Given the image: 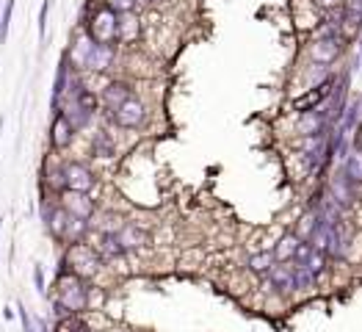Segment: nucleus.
I'll list each match as a JSON object with an SVG mask.
<instances>
[{
  "label": "nucleus",
  "instance_id": "obj_10",
  "mask_svg": "<svg viewBox=\"0 0 362 332\" xmlns=\"http://www.w3.org/2000/svg\"><path fill=\"white\" fill-rule=\"evenodd\" d=\"M75 133H78V130L69 125L67 114H64V111H55V116H53V122H50V147H53V150H67V147L72 144Z\"/></svg>",
  "mask_w": 362,
  "mask_h": 332
},
{
  "label": "nucleus",
  "instance_id": "obj_27",
  "mask_svg": "<svg viewBox=\"0 0 362 332\" xmlns=\"http://www.w3.org/2000/svg\"><path fill=\"white\" fill-rule=\"evenodd\" d=\"M64 114H67V119H69V125L75 128V130H80V128H86L89 125V119H92V114H86L83 108H78L75 103H69L67 108H61Z\"/></svg>",
  "mask_w": 362,
  "mask_h": 332
},
{
  "label": "nucleus",
  "instance_id": "obj_15",
  "mask_svg": "<svg viewBox=\"0 0 362 332\" xmlns=\"http://www.w3.org/2000/svg\"><path fill=\"white\" fill-rule=\"evenodd\" d=\"M69 83H72V75H69V55H64L61 64H58V75H55V86H53V97H50L53 111H61V97H64V91H69Z\"/></svg>",
  "mask_w": 362,
  "mask_h": 332
},
{
  "label": "nucleus",
  "instance_id": "obj_21",
  "mask_svg": "<svg viewBox=\"0 0 362 332\" xmlns=\"http://www.w3.org/2000/svg\"><path fill=\"white\" fill-rule=\"evenodd\" d=\"M92 152H94L97 158H111V155L117 152V141L111 139V133L97 130L94 139H92Z\"/></svg>",
  "mask_w": 362,
  "mask_h": 332
},
{
  "label": "nucleus",
  "instance_id": "obj_3",
  "mask_svg": "<svg viewBox=\"0 0 362 332\" xmlns=\"http://www.w3.org/2000/svg\"><path fill=\"white\" fill-rule=\"evenodd\" d=\"M64 266H67V272H72V274L89 280V277H94V274L100 272V266H103V255H100L94 247L78 241V244H69L67 258H64Z\"/></svg>",
  "mask_w": 362,
  "mask_h": 332
},
{
  "label": "nucleus",
  "instance_id": "obj_23",
  "mask_svg": "<svg viewBox=\"0 0 362 332\" xmlns=\"http://www.w3.org/2000/svg\"><path fill=\"white\" fill-rule=\"evenodd\" d=\"M133 14V11H130ZM130 14H119V42H133L139 36V19H133Z\"/></svg>",
  "mask_w": 362,
  "mask_h": 332
},
{
  "label": "nucleus",
  "instance_id": "obj_11",
  "mask_svg": "<svg viewBox=\"0 0 362 332\" xmlns=\"http://www.w3.org/2000/svg\"><path fill=\"white\" fill-rule=\"evenodd\" d=\"M293 263H302V266H307L316 277H321L324 269H327V255H324L321 250H316L310 241H299L296 255H293Z\"/></svg>",
  "mask_w": 362,
  "mask_h": 332
},
{
  "label": "nucleus",
  "instance_id": "obj_26",
  "mask_svg": "<svg viewBox=\"0 0 362 332\" xmlns=\"http://www.w3.org/2000/svg\"><path fill=\"white\" fill-rule=\"evenodd\" d=\"M329 67H332V64H318V61H313V67H310L307 75H304L307 86H318V83L329 80V78H332V75H329Z\"/></svg>",
  "mask_w": 362,
  "mask_h": 332
},
{
  "label": "nucleus",
  "instance_id": "obj_17",
  "mask_svg": "<svg viewBox=\"0 0 362 332\" xmlns=\"http://www.w3.org/2000/svg\"><path fill=\"white\" fill-rule=\"evenodd\" d=\"M119 238H122L125 250H144V247H150V233L144 227H139V225H125L119 230Z\"/></svg>",
  "mask_w": 362,
  "mask_h": 332
},
{
  "label": "nucleus",
  "instance_id": "obj_34",
  "mask_svg": "<svg viewBox=\"0 0 362 332\" xmlns=\"http://www.w3.org/2000/svg\"><path fill=\"white\" fill-rule=\"evenodd\" d=\"M357 67H362V42H360V58H357Z\"/></svg>",
  "mask_w": 362,
  "mask_h": 332
},
{
  "label": "nucleus",
  "instance_id": "obj_5",
  "mask_svg": "<svg viewBox=\"0 0 362 332\" xmlns=\"http://www.w3.org/2000/svg\"><path fill=\"white\" fill-rule=\"evenodd\" d=\"M61 172H64V186L69 189V191H92L94 189V183H97V177H94V172L86 166V164H80V161H67L64 166H61Z\"/></svg>",
  "mask_w": 362,
  "mask_h": 332
},
{
  "label": "nucleus",
  "instance_id": "obj_12",
  "mask_svg": "<svg viewBox=\"0 0 362 332\" xmlns=\"http://www.w3.org/2000/svg\"><path fill=\"white\" fill-rule=\"evenodd\" d=\"M42 216H44V225L50 230V236H55L58 241H67V222H69V213L61 208V205H53V208H42Z\"/></svg>",
  "mask_w": 362,
  "mask_h": 332
},
{
  "label": "nucleus",
  "instance_id": "obj_13",
  "mask_svg": "<svg viewBox=\"0 0 362 332\" xmlns=\"http://www.w3.org/2000/svg\"><path fill=\"white\" fill-rule=\"evenodd\" d=\"M130 97H133V86H130L128 80H111V83L105 86V91H103V103H105L108 114H111L114 108H119L125 100H130Z\"/></svg>",
  "mask_w": 362,
  "mask_h": 332
},
{
  "label": "nucleus",
  "instance_id": "obj_33",
  "mask_svg": "<svg viewBox=\"0 0 362 332\" xmlns=\"http://www.w3.org/2000/svg\"><path fill=\"white\" fill-rule=\"evenodd\" d=\"M33 283H36V291L44 297L47 291H44V274H42V266H33Z\"/></svg>",
  "mask_w": 362,
  "mask_h": 332
},
{
  "label": "nucleus",
  "instance_id": "obj_1",
  "mask_svg": "<svg viewBox=\"0 0 362 332\" xmlns=\"http://www.w3.org/2000/svg\"><path fill=\"white\" fill-rule=\"evenodd\" d=\"M89 305V288L86 280L61 269L58 272V283H55V299H53V313L55 319L72 316V313H83Z\"/></svg>",
  "mask_w": 362,
  "mask_h": 332
},
{
  "label": "nucleus",
  "instance_id": "obj_8",
  "mask_svg": "<svg viewBox=\"0 0 362 332\" xmlns=\"http://www.w3.org/2000/svg\"><path fill=\"white\" fill-rule=\"evenodd\" d=\"M263 283L277 288V291H296V263L293 261L274 263L271 272L263 277Z\"/></svg>",
  "mask_w": 362,
  "mask_h": 332
},
{
  "label": "nucleus",
  "instance_id": "obj_4",
  "mask_svg": "<svg viewBox=\"0 0 362 332\" xmlns=\"http://www.w3.org/2000/svg\"><path fill=\"white\" fill-rule=\"evenodd\" d=\"M111 122L122 130H139V128L147 125V105L139 97H130L119 108L111 111Z\"/></svg>",
  "mask_w": 362,
  "mask_h": 332
},
{
  "label": "nucleus",
  "instance_id": "obj_32",
  "mask_svg": "<svg viewBox=\"0 0 362 332\" xmlns=\"http://www.w3.org/2000/svg\"><path fill=\"white\" fill-rule=\"evenodd\" d=\"M316 6H318V8H324L327 14H332V11H341L343 0H316Z\"/></svg>",
  "mask_w": 362,
  "mask_h": 332
},
{
  "label": "nucleus",
  "instance_id": "obj_14",
  "mask_svg": "<svg viewBox=\"0 0 362 332\" xmlns=\"http://www.w3.org/2000/svg\"><path fill=\"white\" fill-rule=\"evenodd\" d=\"M327 128H332L327 111H318V108H313V111H302V119H299V130H302V136H313V133H321V130H327Z\"/></svg>",
  "mask_w": 362,
  "mask_h": 332
},
{
  "label": "nucleus",
  "instance_id": "obj_18",
  "mask_svg": "<svg viewBox=\"0 0 362 332\" xmlns=\"http://www.w3.org/2000/svg\"><path fill=\"white\" fill-rule=\"evenodd\" d=\"M329 194H332L343 208H349V205L354 202V183L341 172L338 177H332V183H329Z\"/></svg>",
  "mask_w": 362,
  "mask_h": 332
},
{
  "label": "nucleus",
  "instance_id": "obj_7",
  "mask_svg": "<svg viewBox=\"0 0 362 332\" xmlns=\"http://www.w3.org/2000/svg\"><path fill=\"white\" fill-rule=\"evenodd\" d=\"M335 83H338V80H335V78H329V80H324V83H318V86H310L302 97H296V100L291 103V108H293V111H299V114H302V111H313V108H318V105H321V103L332 94Z\"/></svg>",
  "mask_w": 362,
  "mask_h": 332
},
{
  "label": "nucleus",
  "instance_id": "obj_9",
  "mask_svg": "<svg viewBox=\"0 0 362 332\" xmlns=\"http://www.w3.org/2000/svg\"><path fill=\"white\" fill-rule=\"evenodd\" d=\"M343 44H346L343 36H321V39H316L313 47H310L313 61H318V64H335L338 55L343 53Z\"/></svg>",
  "mask_w": 362,
  "mask_h": 332
},
{
  "label": "nucleus",
  "instance_id": "obj_19",
  "mask_svg": "<svg viewBox=\"0 0 362 332\" xmlns=\"http://www.w3.org/2000/svg\"><path fill=\"white\" fill-rule=\"evenodd\" d=\"M299 236L296 233H288V236H282L279 241H277V247L271 250L274 252V258H277V263H285V261H293V255H296V247H299Z\"/></svg>",
  "mask_w": 362,
  "mask_h": 332
},
{
  "label": "nucleus",
  "instance_id": "obj_31",
  "mask_svg": "<svg viewBox=\"0 0 362 332\" xmlns=\"http://www.w3.org/2000/svg\"><path fill=\"white\" fill-rule=\"evenodd\" d=\"M17 311H19V322H22V330H25V332H36V324H33V319L28 316L25 305H17Z\"/></svg>",
  "mask_w": 362,
  "mask_h": 332
},
{
  "label": "nucleus",
  "instance_id": "obj_20",
  "mask_svg": "<svg viewBox=\"0 0 362 332\" xmlns=\"http://www.w3.org/2000/svg\"><path fill=\"white\" fill-rule=\"evenodd\" d=\"M343 175L354 183V186H362V150L354 147L349 155H346V164H343Z\"/></svg>",
  "mask_w": 362,
  "mask_h": 332
},
{
  "label": "nucleus",
  "instance_id": "obj_29",
  "mask_svg": "<svg viewBox=\"0 0 362 332\" xmlns=\"http://www.w3.org/2000/svg\"><path fill=\"white\" fill-rule=\"evenodd\" d=\"M105 3H108L117 14H130V11L136 8V3H139V0H105Z\"/></svg>",
  "mask_w": 362,
  "mask_h": 332
},
{
  "label": "nucleus",
  "instance_id": "obj_25",
  "mask_svg": "<svg viewBox=\"0 0 362 332\" xmlns=\"http://www.w3.org/2000/svg\"><path fill=\"white\" fill-rule=\"evenodd\" d=\"M53 332H92V327H89L83 319H78V313H72V316L58 319V322H55V330Z\"/></svg>",
  "mask_w": 362,
  "mask_h": 332
},
{
  "label": "nucleus",
  "instance_id": "obj_22",
  "mask_svg": "<svg viewBox=\"0 0 362 332\" xmlns=\"http://www.w3.org/2000/svg\"><path fill=\"white\" fill-rule=\"evenodd\" d=\"M274 263H277V258H274V252H271V250L249 255V272H255L257 277H266V274L271 272V266H274Z\"/></svg>",
  "mask_w": 362,
  "mask_h": 332
},
{
  "label": "nucleus",
  "instance_id": "obj_6",
  "mask_svg": "<svg viewBox=\"0 0 362 332\" xmlns=\"http://www.w3.org/2000/svg\"><path fill=\"white\" fill-rule=\"evenodd\" d=\"M61 208L67 213L78 216V219H86V222L94 216V200L86 191H69V189H64L61 191Z\"/></svg>",
  "mask_w": 362,
  "mask_h": 332
},
{
  "label": "nucleus",
  "instance_id": "obj_24",
  "mask_svg": "<svg viewBox=\"0 0 362 332\" xmlns=\"http://www.w3.org/2000/svg\"><path fill=\"white\" fill-rule=\"evenodd\" d=\"M86 233H89V222H86V219H78V216L69 213V222H67V241L78 244V241L86 238Z\"/></svg>",
  "mask_w": 362,
  "mask_h": 332
},
{
  "label": "nucleus",
  "instance_id": "obj_35",
  "mask_svg": "<svg viewBox=\"0 0 362 332\" xmlns=\"http://www.w3.org/2000/svg\"><path fill=\"white\" fill-rule=\"evenodd\" d=\"M141 3H155V0H141Z\"/></svg>",
  "mask_w": 362,
  "mask_h": 332
},
{
  "label": "nucleus",
  "instance_id": "obj_30",
  "mask_svg": "<svg viewBox=\"0 0 362 332\" xmlns=\"http://www.w3.org/2000/svg\"><path fill=\"white\" fill-rule=\"evenodd\" d=\"M47 11H50V0H44L39 8V39H44V33H47Z\"/></svg>",
  "mask_w": 362,
  "mask_h": 332
},
{
  "label": "nucleus",
  "instance_id": "obj_2",
  "mask_svg": "<svg viewBox=\"0 0 362 332\" xmlns=\"http://www.w3.org/2000/svg\"><path fill=\"white\" fill-rule=\"evenodd\" d=\"M83 33H86L94 44L117 47V44H119V14H117L105 0H97V3L89 6V11H86Z\"/></svg>",
  "mask_w": 362,
  "mask_h": 332
},
{
  "label": "nucleus",
  "instance_id": "obj_28",
  "mask_svg": "<svg viewBox=\"0 0 362 332\" xmlns=\"http://www.w3.org/2000/svg\"><path fill=\"white\" fill-rule=\"evenodd\" d=\"M14 6H17V0H6V6H3V14H0V42H6V36H8V25H11Z\"/></svg>",
  "mask_w": 362,
  "mask_h": 332
},
{
  "label": "nucleus",
  "instance_id": "obj_16",
  "mask_svg": "<svg viewBox=\"0 0 362 332\" xmlns=\"http://www.w3.org/2000/svg\"><path fill=\"white\" fill-rule=\"evenodd\" d=\"M97 252L103 255V261H117V258H122L128 250H125V244H122L119 233H117V230H108V233H103V236H100Z\"/></svg>",
  "mask_w": 362,
  "mask_h": 332
}]
</instances>
